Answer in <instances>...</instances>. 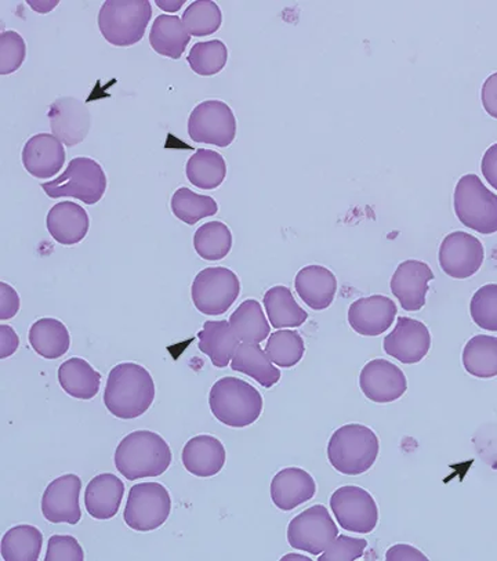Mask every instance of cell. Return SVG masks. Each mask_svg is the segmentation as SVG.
<instances>
[{"mask_svg": "<svg viewBox=\"0 0 497 561\" xmlns=\"http://www.w3.org/2000/svg\"><path fill=\"white\" fill-rule=\"evenodd\" d=\"M155 400V382L148 369L136 363L115 365L108 375L104 404L119 420H136L151 409Z\"/></svg>", "mask_w": 497, "mask_h": 561, "instance_id": "cell-1", "label": "cell"}, {"mask_svg": "<svg viewBox=\"0 0 497 561\" xmlns=\"http://www.w3.org/2000/svg\"><path fill=\"white\" fill-rule=\"evenodd\" d=\"M172 449L158 433L137 431L116 447L115 466L126 480L158 478L172 465Z\"/></svg>", "mask_w": 497, "mask_h": 561, "instance_id": "cell-2", "label": "cell"}, {"mask_svg": "<svg viewBox=\"0 0 497 561\" xmlns=\"http://www.w3.org/2000/svg\"><path fill=\"white\" fill-rule=\"evenodd\" d=\"M380 443L372 428L350 423L338 427L327 443V459L338 473H367L379 457Z\"/></svg>", "mask_w": 497, "mask_h": 561, "instance_id": "cell-3", "label": "cell"}, {"mask_svg": "<svg viewBox=\"0 0 497 561\" xmlns=\"http://www.w3.org/2000/svg\"><path fill=\"white\" fill-rule=\"evenodd\" d=\"M211 414L229 427L253 425L263 412V397L255 386L245 380L226 377L211 386L209 393Z\"/></svg>", "mask_w": 497, "mask_h": 561, "instance_id": "cell-4", "label": "cell"}, {"mask_svg": "<svg viewBox=\"0 0 497 561\" xmlns=\"http://www.w3.org/2000/svg\"><path fill=\"white\" fill-rule=\"evenodd\" d=\"M152 18L148 0H107L99 13V28L108 44L129 47L145 38Z\"/></svg>", "mask_w": 497, "mask_h": 561, "instance_id": "cell-5", "label": "cell"}, {"mask_svg": "<svg viewBox=\"0 0 497 561\" xmlns=\"http://www.w3.org/2000/svg\"><path fill=\"white\" fill-rule=\"evenodd\" d=\"M454 214L460 224L479 234L497 232V194L486 188L477 174H464L453 195Z\"/></svg>", "mask_w": 497, "mask_h": 561, "instance_id": "cell-6", "label": "cell"}, {"mask_svg": "<svg viewBox=\"0 0 497 561\" xmlns=\"http://www.w3.org/2000/svg\"><path fill=\"white\" fill-rule=\"evenodd\" d=\"M41 187L49 198L70 197L96 205L107 190V176L103 167L92 158H73L61 176L42 183Z\"/></svg>", "mask_w": 497, "mask_h": 561, "instance_id": "cell-7", "label": "cell"}, {"mask_svg": "<svg viewBox=\"0 0 497 561\" xmlns=\"http://www.w3.org/2000/svg\"><path fill=\"white\" fill-rule=\"evenodd\" d=\"M172 512V497L161 483L131 486L124 512L126 526L135 531L150 533L166 523Z\"/></svg>", "mask_w": 497, "mask_h": 561, "instance_id": "cell-8", "label": "cell"}, {"mask_svg": "<svg viewBox=\"0 0 497 561\" xmlns=\"http://www.w3.org/2000/svg\"><path fill=\"white\" fill-rule=\"evenodd\" d=\"M240 294V278L227 267L203 270L195 277L192 288L194 305L205 316L227 313Z\"/></svg>", "mask_w": 497, "mask_h": 561, "instance_id": "cell-9", "label": "cell"}, {"mask_svg": "<svg viewBox=\"0 0 497 561\" xmlns=\"http://www.w3.org/2000/svg\"><path fill=\"white\" fill-rule=\"evenodd\" d=\"M188 135L195 142L226 148L236 136V119L224 102L208 100L194 108L188 119Z\"/></svg>", "mask_w": 497, "mask_h": 561, "instance_id": "cell-10", "label": "cell"}, {"mask_svg": "<svg viewBox=\"0 0 497 561\" xmlns=\"http://www.w3.org/2000/svg\"><path fill=\"white\" fill-rule=\"evenodd\" d=\"M338 537V528L324 505H314L296 516L288 526L290 547L321 556Z\"/></svg>", "mask_w": 497, "mask_h": 561, "instance_id": "cell-11", "label": "cell"}, {"mask_svg": "<svg viewBox=\"0 0 497 561\" xmlns=\"http://www.w3.org/2000/svg\"><path fill=\"white\" fill-rule=\"evenodd\" d=\"M331 507L343 529L354 534H370L379 523V507L367 490L345 485L333 492Z\"/></svg>", "mask_w": 497, "mask_h": 561, "instance_id": "cell-12", "label": "cell"}, {"mask_svg": "<svg viewBox=\"0 0 497 561\" xmlns=\"http://www.w3.org/2000/svg\"><path fill=\"white\" fill-rule=\"evenodd\" d=\"M484 259L483 242L464 231H454L447 236L438 253L442 272L456 279L473 277L483 266Z\"/></svg>", "mask_w": 497, "mask_h": 561, "instance_id": "cell-13", "label": "cell"}, {"mask_svg": "<svg viewBox=\"0 0 497 561\" xmlns=\"http://www.w3.org/2000/svg\"><path fill=\"white\" fill-rule=\"evenodd\" d=\"M359 388L370 401L389 404L400 400L408 390L404 370L388 359H372L359 375Z\"/></svg>", "mask_w": 497, "mask_h": 561, "instance_id": "cell-14", "label": "cell"}, {"mask_svg": "<svg viewBox=\"0 0 497 561\" xmlns=\"http://www.w3.org/2000/svg\"><path fill=\"white\" fill-rule=\"evenodd\" d=\"M82 480L77 474H65L53 480L42 496V513L53 524H71L76 526L82 518L79 496Z\"/></svg>", "mask_w": 497, "mask_h": 561, "instance_id": "cell-15", "label": "cell"}, {"mask_svg": "<svg viewBox=\"0 0 497 561\" xmlns=\"http://www.w3.org/2000/svg\"><path fill=\"white\" fill-rule=\"evenodd\" d=\"M383 348L402 364H417L430 352L431 333L421 321L398 317L393 332L384 337Z\"/></svg>", "mask_w": 497, "mask_h": 561, "instance_id": "cell-16", "label": "cell"}, {"mask_svg": "<svg viewBox=\"0 0 497 561\" xmlns=\"http://www.w3.org/2000/svg\"><path fill=\"white\" fill-rule=\"evenodd\" d=\"M51 135L67 147L81 145L92 128V114L86 104L76 98H60L50 104Z\"/></svg>", "mask_w": 497, "mask_h": 561, "instance_id": "cell-17", "label": "cell"}, {"mask_svg": "<svg viewBox=\"0 0 497 561\" xmlns=\"http://www.w3.org/2000/svg\"><path fill=\"white\" fill-rule=\"evenodd\" d=\"M432 279L434 273L427 263L402 262L391 277V293L405 311H420L426 306L428 284Z\"/></svg>", "mask_w": 497, "mask_h": 561, "instance_id": "cell-18", "label": "cell"}, {"mask_svg": "<svg viewBox=\"0 0 497 561\" xmlns=\"http://www.w3.org/2000/svg\"><path fill=\"white\" fill-rule=\"evenodd\" d=\"M396 305L384 295L368 296L351 304L348 324L361 336H380L394 324Z\"/></svg>", "mask_w": 497, "mask_h": 561, "instance_id": "cell-19", "label": "cell"}, {"mask_svg": "<svg viewBox=\"0 0 497 561\" xmlns=\"http://www.w3.org/2000/svg\"><path fill=\"white\" fill-rule=\"evenodd\" d=\"M25 171L36 179L56 176L66 163V148L55 135L39 134L31 137L23 148Z\"/></svg>", "mask_w": 497, "mask_h": 561, "instance_id": "cell-20", "label": "cell"}, {"mask_svg": "<svg viewBox=\"0 0 497 561\" xmlns=\"http://www.w3.org/2000/svg\"><path fill=\"white\" fill-rule=\"evenodd\" d=\"M316 484L313 476L300 468H287L275 474L271 483V500L274 505L284 512L313 500Z\"/></svg>", "mask_w": 497, "mask_h": 561, "instance_id": "cell-21", "label": "cell"}, {"mask_svg": "<svg viewBox=\"0 0 497 561\" xmlns=\"http://www.w3.org/2000/svg\"><path fill=\"white\" fill-rule=\"evenodd\" d=\"M223 443L213 436L203 434L192 438L183 449V465L188 473L208 479L219 474L226 465Z\"/></svg>", "mask_w": 497, "mask_h": 561, "instance_id": "cell-22", "label": "cell"}, {"mask_svg": "<svg viewBox=\"0 0 497 561\" xmlns=\"http://www.w3.org/2000/svg\"><path fill=\"white\" fill-rule=\"evenodd\" d=\"M294 288L310 309L326 310L332 306L337 293L336 275L324 266L311 264L296 275Z\"/></svg>", "mask_w": 497, "mask_h": 561, "instance_id": "cell-23", "label": "cell"}, {"mask_svg": "<svg viewBox=\"0 0 497 561\" xmlns=\"http://www.w3.org/2000/svg\"><path fill=\"white\" fill-rule=\"evenodd\" d=\"M47 231L61 245L72 247L88 236L90 219L88 211L76 203H60L53 206L46 219Z\"/></svg>", "mask_w": 497, "mask_h": 561, "instance_id": "cell-24", "label": "cell"}, {"mask_svg": "<svg viewBox=\"0 0 497 561\" xmlns=\"http://www.w3.org/2000/svg\"><path fill=\"white\" fill-rule=\"evenodd\" d=\"M125 484L115 474L103 473L90 480L84 492V505L89 515L96 520H109L118 515Z\"/></svg>", "mask_w": 497, "mask_h": 561, "instance_id": "cell-25", "label": "cell"}, {"mask_svg": "<svg viewBox=\"0 0 497 561\" xmlns=\"http://www.w3.org/2000/svg\"><path fill=\"white\" fill-rule=\"evenodd\" d=\"M199 351L210 358L216 368H226L234 358L241 341L232 331L230 321H206L198 333Z\"/></svg>", "mask_w": 497, "mask_h": 561, "instance_id": "cell-26", "label": "cell"}, {"mask_svg": "<svg viewBox=\"0 0 497 561\" xmlns=\"http://www.w3.org/2000/svg\"><path fill=\"white\" fill-rule=\"evenodd\" d=\"M58 383L68 396L78 400H92L102 386V374L86 359L72 357L58 368Z\"/></svg>", "mask_w": 497, "mask_h": 561, "instance_id": "cell-27", "label": "cell"}, {"mask_svg": "<svg viewBox=\"0 0 497 561\" xmlns=\"http://www.w3.org/2000/svg\"><path fill=\"white\" fill-rule=\"evenodd\" d=\"M231 368L255 379L266 389L273 388L281 380V370L269 359L266 351L252 343H241L232 358Z\"/></svg>", "mask_w": 497, "mask_h": 561, "instance_id": "cell-28", "label": "cell"}, {"mask_svg": "<svg viewBox=\"0 0 497 561\" xmlns=\"http://www.w3.org/2000/svg\"><path fill=\"white\" fill-rule=\"evenodd\" d=\"M263 304L266 307L269 324L275 330L299 328L309 320L307 311L303 307L299 306L290 289L284 287V285L269 288L266 295H264Z\"/></svg>", "mask_w": 497, "mask_h": 561, "instance_id": "cell-29", "label": "cell"}, {"mask_svg": "<svg viewBox=\"0 0 497 561\" xmlns=\"http://www.w3.org/2000/svg\"><path fill=\"white\" fill-rule=\"evenodd\" d=\"M192 41L183 20L177 15L162 14L153 21L150 44L158 55L178 60Z\"/></svg>", "mask_w": 497, "mask_h": 561, "instance_id": "cell-30", "label": "cell"}, {"mask_svg": "<svg viewBox=\"0 0 497 561\" xmlns=\"http://www.w3.org/2000/svg\"><path fill=\"white\" fill-rule=\"evenodd\" d=\"M28 341L41 357L57 359L70 351V331L56 319H41L30 328Z\"/></svg>", "mask_w": 497, "mask_h": 561, "instance_id": "cell-31", "label": "cell"}, {"mask_svg": "<svg viewBox=\"0 0 497 561\" xmlns=\"http://www.w3.org/2000/svg\"><path fill=\"white\" fill-rule=\"evenodd\" d=\"M230 325L241 343L261 345L269 337L271 324L264 314L263 307L255 299H247L230 317Z\"/></svg>", "mask_w": 497, "mask_h": 561, "instance_id": "cell-32", "label": "cell"}, {"mask_svg": "<svg viewBox=\"0 0 497 561\" xmlns=\"http://www.w3.org/2000/svg\"><path fill=\"white\" fill-rule=\"evenodd\" d=\"M188 182L200 190H215L223 184L227 163L221 153L213 150H198L185 167Z\"/></svg>", "mask_w": 497, "mask_h": 561, "instance_id": "cell-33", "label": "cell"}, {"mask_svg": "<svg viewBox=\"0 0 497 561\" xmlns=\"http://www.w3.org/2000/svg\"><path fill=\"white\" fill-rule=\"evenodd\" d=\"M463 367L479 379L497 377V337L478 335L470 339L463 354Z\"/></svg>", "mask_w": 497, "mask_h": 561, "instance_id": "cell-34", "label": "cell"}, {"mask_svg": "<svg viewBox=\"0 0 497 561\" xmlns=\"http://www.w3.org/2000/svg\"><path fill=\"white\" fill-rule=\"evenodd\" d=\"M44 536L41 529L28 524L10 528L2 538L4 561H36L41 558Z\"/></svg>", "mask_w": 497, "mask_h": 561, "instance_id": "cell-35", "label": "cell"}, {"mask_svg": "<svg viewBox=\"0 0 497 561\" xmlns=\"http://www.w3.org/2000/svg\"><path fill=\"white\" fill-rule=\"evenodd\" d=\"M195 252L204 261H223L232 248V234L223 221H210L200 226L194 236Z\"/></svg>", "mask_w": 497, "mask_h": 561, "instance_id": "cell-36", "label": "cell"}, {"mask_svg": "<svg viewBox=\"0 0 497 561\" xmlns=\"http://www.w3.org/2000/svg\"><path fill=\"white\" fill-rule=\"evenodd\" d=\"M173 215L188 226L197 225L206 217L215 216L219 211L215 198L209 195H199L187 187L178 188L172 197Z\"/></svg>", "mask_w": 497, "mask_h": 561, "instance_id": "cell-37", "label": "cell"}, {"mask_svg": "<svg viewBox=\"0 0 497 561\" xmlns=\"http://www.w3.org/2000/svg\"><path fill=\"white\" fill-rule=\"evenodd\" d=\"M266 353L279 368H293L304 357L303 337L292 330H278L269 335Z\"/></svg>", "mask_w": 497, "mask_h": 561, "instance_id": "cell-38", "label": "cell"}, {"mask_svg": "<svg viewBox=\"0 0 497 561\" xmlns=\"http://www.w3.org/2000/svg\"><path fill=\"white\" fill-rule=\"evenodd\" d=\"M183 23L189 35L203 38L220 30L223 24V13L217 3L210 0H197L185 10Z\"/></svg>", "mask_w": 497, "mask_h": 561, "instance_id": "cell-39", "label": "cell"}, {"mask_svg": "<svg viewBox=\"0 0 497 561\" xmlns=\"http://www.w3.org/2000/svg\"><path fill=\"white\" fill-rule=\"evenodd\" d=\"M229 50L221 41L199 42L188 55V65L200 77L216 76L224 70Z\"/></svg>", "mask_w": 497, "mask_h": 561, "instance_id": "cell-40", "label": "cell"}, {"mask_svg": "<svg viewBox=\"0 0 497 561\" xmlns=\"http://www.w3.org/2000/svg\"><path fill=\"white\" fill-rule=\"evenodd\" d=\"M470 314L481 330L497 332V284L484 285L474 294Z\"/></svg>", "mask_w": 497, "mask_h": 561, "instance_id": "cell-41", "label": "cell"}, {"mask_svg": "<svg viewBox=\"0 0 497 561\" xmlns=\"http://www.w3.org/2000/svg\"><path fill=\"white\" fill-rule=\"evenodd\" d=\"M26 56L23 36L15 31H4L0 35V76H10L19 71Z\"/></svg>", "mask_w": 497, "mask_h": 561, "instance_id": "cell-42", "label": "cell"}, {"mask_svg": "<svg viewBox=\"0 0 497 561\" xmlns=\"http://www.w3.org/2000/svg\"><path fill=\"white\" fill-rule=\"evenodd\" d=\"M367 547V539L338 536L319 561H356L362 558Z\"/></svg>", "mask_w": 497, "mask_h": 561, "instance_id": "cell-43", "label": "cell"}, {"mask_svg": "<svg viewBox=\"0 0 497 561\" xmlns=\"http://www.w3.org/2000/svg\"><path fill=\"white\" fill-rule=\"evenodd\" d=\"M84 552L77 538L53 536L47 542L45 561H83Z\"/></svg>", "mask_w": 497, "mask_h": 561, "instance_id": "cell-44", "label": "cell"}, {"mask_svg": "<svg viewBox=\"0 0 497 561\" xmlns=\"http://www.w3.org/2000/svg\"><path fill=\"white\" fill-rule=\"evenodd\" d=\"M20 310V296L12 285L0 284V320H12Z\"/></svg>", "mask_w": 497, "mask_h": 561, "instance_id": "cell-45", "label": "cell"}, {"mask_svg": "<svg viewBox=\"0 0 497 561\" xmlns=\"http://www.w3.org/2000/svg\"><path fill=\"white\" fill-rule=\"evenodd\" d=\"M388 561H427L428 558L421 553L419 549L412 547V545L398 543L394 545L385 553Z\"/></svg>", "mask_w": 497, "mask_h": 561, "instance_id": "cell-46", "label": "cell"}, {"mask_svg": "<svg viewBox=\"0 0 497 561\" xmlns=\"http://www.w3.org/2000/svg\"><path fill=\"white\" fill-rule=\"evenodd\" d=\"M481 98H483V105L492 118L497 119V72L486 79L481 90Z\"/></svg>", "mask_w": 497, "mask_h": 561, "instance_id": "cell-47", "label": "cell"}, {"mask_svg": "<svg viewBox=\"0 0 497 561\" xmlns=\"http://www.w3.org/2000/svg\"><path fill=\"white\" fill-rule=\"evenodd\" d=\"M20 346V339L12 327H0V358L13 356Z\"/></svg>", "mask_w": 497, "mask_h": 561, "instance_id": "cell-48", "label": "cell"}, {"mask_svg": "<svg viewBox=\"0 0 497 561\" xmlns=\"http://www.w3.org/2000/svg\"><path fill=\"white\" fill-rule=\"evenodd\" d=\"M481 171H483L486 182L497 192V142L484 153Z\"/></svg>", "mask_w": 497, "mask_h": 561, "instance_id": "cell-49", "label": "cell"}, {"mask_svg": "<svg viewBox=\"0 0 497 561\" xmlns=\"http://www.w3.org/2000/svg\"><path fill=\"white\" fill-rule=\"evenodd\" d=\"M158 4V8L162 10H166V12H177V10L183 8V4L185 3V0H157L155 2Z\"/></svg>", "mask_w": 497, "mask_h": 561, "instance_id": "cell-50", "label": "cell"}, {"mask_svg": "<svg viewBox=\"0 0 497 561\" xmlns=\"http://www.w3.org/2000/svg\"><path fill=\"white\" fill-rule=\"evenodd\" d=\"M30 7L41 14L49 13L50 10L57 8V4L60 3L58 0H53V2H28Z\"/></svg>", "mask_w": 497, "mask_h": 561, "instance_id": "cell-51", "label": "cell"}, {"mask_svg": "<svg viewBox=\"0 0 497 561\" xmlns=\"http://www.w3.org/2000/svg\"><path fill=\"white\" fill-rule=\"evenodd\" d=\"M287 560H307V561H309L311 559L305 558V556L290 553V554L285 556V558H282V561H287Z\"/></svg>", "mask_w": 497, "mask_h": 561, "instance_id": "cell-52", "label": "cell"}]
</instances>
